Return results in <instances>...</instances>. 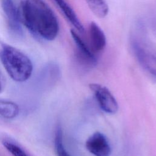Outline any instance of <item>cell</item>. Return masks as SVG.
<instances>
[{
    "label": "cell",
    "mask_w": 156,
    "mask_h": 156,
    "mask_svg": "<svg viewBox=\"0 0 156 156\" xmlns=\"http://www.w3.org/2000/svg\"><path fill=\"white\" fill-rule=\"evenodd\" d=\"M18 12L21 22L35 35L48 41L53 40L57 36V18L44 1L24 0Z\"/></svg>",
    "instance_id": "6da1fadb"
},
{
    "label": "cell",
    "mask_w": 156,
    "mask_h": 156,
    "mask_svg": "<svg viewBox=\"0 0 156 156\" xmlns=\"http://www.w3.org/2000/svg\"><path fill=\"white\" fill-rule=\"evenodd\" d=\"M132 52L138 63L154 81H156V45L150 38L146 25L141 20L136 21L129 34Z\"/></svg>",
    "instance_id": "7a4b0ae2"
},
{
    "label": "cell",
    "mask_w": 156,
    "mask_h": 156,
    "mask_svg": "<svg viewBox=\"0 0 156 156\" xmlns=\"http://www.w3.org/2000/svg\"><path fill=\"white\" fill-rule=\"evenodd\" d=\"M0 60L9 76L15 82L26 81L32 73L33 66L29 58L7 43H0Z\"/></svg>",
    "instance_id": "3957f363"
},
{
    "label": "cell",
    "mask_w": 156,
    "mask_h": 156,
    "mask_svg": "<svg viewBox=\"0 0 156 156\" xmlns=\"http://www.w3.org/2000/svg\"><path fill=\"white\" fill-rule=\"evenodd\" d=\"M99 107L105 112L114 114L118 110V102L110 91L105 86L93 83L89 85Z\"/></svg>",
    "instance_id": "277c9868"
},
{
    "label": "cell",
    "mask_w": 156,
    "mask_h": 156,
    "mask_svg": "<svg viewBox=\"0 0 156 156\" xmlns=\"http://www.w3.org/2000/svg\"><path fill=\"white\" fill-rule=\"evenodd\" d=\"M71 35L76 46V56L78 62L85 67L94 66L98 61L97 56L91 51L79 33L76 30H71Z\"/></svg>",
    "instance_id": "5b68a950"
},
{
    "label": "cell",
    "mask_w": 156,
    "mask_h": 156,
    "mask_svg": "<svg viewBox=\"0 0 156 156\" xmlns=\"http://www.w3.org/2000/svg\"><path fill=\"white\" fill-rule=\"evenodd\" d=\"M1 7L10 32L17 37L23 35L18 9L13 0H1Z\"/></svg>",
    "instance_id": "8992f818"
},
{
    "label": "cell",
    "mask_w": 156,
    "mask_h": 156,
    "mask_svg": "<svg viewBox=\"0 0 156 156\" xmlns=\"http://www.w3.org/2000/svg\"><path fill=\"white\" fill-rule=\"evenodd\" d=\"M87 35V40L85 42L91 51L97 56L106 46L105 35L95 22H91L89 24Z\"/></svg>",
    "instance_id": "52a82bcc"
},
{
    "label": "cell",
    "mask_w": 156,
    "mask_h": 156,
    "mask_svg": "<svg viewBox=\"0 0 156 156\" xmlns=\"http://www.w3.org/2000/svg\"><path fill=\"white\" fill-rule=\"evenodd\" d=\"M87 149L94 156H109L111 147L106 136L97 132L92 134L85 143Z\"/></svg>",
    "instance_id": "ba28073f"
},
{
    "label": "cell",
    "mask_w": 156,
    "mask_h": 156,
    "mask_svg": "<svg viewBox=\"0 0 156 156\" xmlns=\"http://www.w3.org/2000/svg\"><path fill=\"white\" fill-rule=\"evenodd\" d=\"M53 1L60 9L67 20L74 27L76 31L80 34H83L84 33V27L71 5L65 0Z\"/></svg>",
    "instance_id": "9c48e42d"
},
{
    "label": "cell",
    "mask_w": 156,
    "mask_h": 156,
    "mask_svg": "<svg viewBox=\"0 0 156 156\" xmlns=\"http://www.w3.org/2000/svg\"><path fill=\"white\" fill-rule=\"evenodd\" d=\"M20 112L18 105L10 101L0 99V116L5 119H13Z\"/></svg>",
    "instance_id": "30bf717a"
},
{
    "label": "cell",
    "mask_w": 156,
    "mask_h": 156,
    "mask_svg": "<svg viewBox=\"0 0 156 156\" xmlns=\"http://www.w3.org/2000/svg\"><path fill=\"white\" fill-rule=\"evenodd\" d=\"M91 11L99 18H104L108 12L105 0H85Z\"/></svg>",
    "instance_id": "8fae6325"
},
{
    "label": "cell",
    "mask_w": 156,
    "mask_h": 156,
    "mask_svg": "<svg viewBox=\"0 0 156 156\" xmlns=\"http://www.w3.org/2000/svg\"><path fill=\"white\" fill-rule=\"evenodd\" d=\"M54 147L57 156H71L64 146L63 132L60 126H58L56 128L54 138Z\"/></svg>",
    "instance_id": "7c38bea8"
},
{
    "label": "cell",
    "mask_w": 156,
    "mask_h": 156,
    "mask_svg": "<svg viewBox=\"0 0 156 156\" xmlns=\"http://www.w3.org/2000/svg\"><path fill=\"white\" fill-rule=\"evenodd\" d=\"M2 143L4 147L12 156H29L20 146L12 140L4 139L2 141Z\"/></svg>",
    "instance_id": "4fadbf2b"
},
{
    "label": "cell",
    "mask_w": 156,
    "mask_h": 156,
    "mask_svg": "<svg viewBox=\"0 0 156 156\" xmlns=\"http://www.w3.org/2000/svg\"><path fill=\"white\" fill-rule=\"evenodd\" d=\"M2 90H3V84H2V81L1 79V76H0V93L2 92Z\"/></svg>",
    "instance_id": "5bb4252c"
}]
</instances>
